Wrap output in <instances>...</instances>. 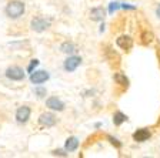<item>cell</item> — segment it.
I'll return each mask as SVG.
<instances>
[{"label":"cell","instance_id":"1","mask_svg":"<svg viewBox=\"0 0 160 158\" xmlns=\"http://www.w3.org/2000/svg\"><path fill=\"white\" fill-rule=\"evenodd\" d=\"M24 13V4L19 0H12L6 6V14L10 19H17Z\"/></svg>","mask_w":160,"mask_h":158},{"label":"cell","instance_id":"2","mask_svg":"<svg viewBox=\"0 0 160 158\" xmlns=\"http://www.w3.org/2000/svg\"><path fill=\"white\" fill-rule=\"evenodd\" d=\"M6 77L13 80V81H20V80L24 79V71L19 66H12L6 70Z\"/></svg>","mask_w":160,"mask_h":158},{"label":"cell","instance_id":"3","mask_svg":"<svg viewBox=\"0 0 160 158\" xmlns=\"http://www.w3.org/2000/svg\"><path fill=\"white\" fill-rule=\"evenodd\" d=\"M32 29L34 30V31H37V33H40V31H44V30H47L50 27V22L46 19H42V17H36V19L32 20Z\"/></svg>","mask_w":160,"mask_h":158},{"label":"cell","instance_id":"4","mask_svg":"<svg viewBox=\"0 0 160 158\" xmlns=\"http://www.w3.org/2000/svg\"><path fill=\"white\" fill-rule=\"evenodd\" d=\"M46 80H49V73L44 71V70L34 71V73H32V76H30V81L33 83V84H42V83H44Z\"/></svg>","mask_w":160,"mask_h":158},{"label":"cell","instance_id":"5","mask_svg":"<svg viewBox=\"0 0 160 158\" xmlns=\"http://www.w3.org/2000/svg\"><path fill=\"white\" fill-rule=\"evenodd\" d=\"M80 63H82L80 57H76V56L67 57L66 61H64V70H66V71H74V70L80 66Z\"/></svg>","mask_w":160,"mask_h":158},{"label":"cell","instance_id":"6","mask_svg":"<svg viewBox=\"0 0 160 158\" xmlns=\"http://www.w3.org/2000/svg\"><path fill=\"white\" fill-rule=\"evenodd\" d=\"M46 105L52 110H56V111H63L64 110V103L60 98H57V97H50V98H47Z\"/></svg>","mask_w":160,"mask_h":158},{"label":"cell","instance_id":"7","mask_svg":"<svg viewBox=\"0 0 160 158\" xmlns=\"http://www.w3.org/2000/svg\"><path fill=\"white\" fill-rule=\"evenodd\" d=\"M39 121H40V124L46 125V127H53L56 124L57 118H56V115L52 114V113H43V114L40 115Z\"/></svg>","mask_w":160,"mask_h":158},{"label":"cell","instance_id":"8","mask_svg":"<svg viewBox=\"0 0 160 158\" xmlns=\"http://www.w3.org/2000/svg\"><path fill=\"white\" fill-rule=\"evenodd\" d=\"M30 108L27 107V105H22V107H19V110L16 111V118L19 122H26L27 120L30 118Z\"/></svg>","mask_w":160,"mask_h":158},{"label":"cell","instance_id":"9","mask_svg":"<svg viewBox=\"0 0 160 158\" xmlns=\"http://www.w3.org/2000/svg\"><path fill=\"white\" fill-rule=\"evenodd\" d=\"M104 17H106V10L103 7H94L90 12V19L93 22H102Z\"/></svg>","mask_w":160,"mask_h":158},{"label":"cell","instance_id":"10","mask_svg":"<svg viewBox=\"0 0 160 158\" xmlns=\"http://www.w3.org/2000/svg\"><path fill=\"white\" fill-rule=\"evenodd\" d=\"M116 43H117V46L120 47L122 50H130L132 47H133V40L130 39L129 36H122V37H119V39L116 40Z\"/></svg>","mask_w":160,"mask_h":158},{"label":"cell","instance_id":"11","mask_svg":"<svg viewBox=\"0 0 160 158\" xmlns=\"http://www.w3.org/2000/svg\"><path fill=\"white\" fill-rule=\"evenodd\" d=\"M149 137H150V131H149V130H146V128L137 130V131L133 134V138H134V141H139V142H142V141H146V140L149 138Z\"/></svg>","mask_w":160,"mask_h":158},{"label":"cell","instance_id":"12","mask_svg":"<svg viewBox=\"0 0 160 158\" xmlns=\"http://www.w3.org/2000/svg\"><path fill=\"white\" fill-rule=\"evenodd\" d=\"M77 147H79V140H77L76 137H70V138H67L66 145H64V148H66V151H69V152L76 151Z\"/></svg>","mask_w":160,"mask_h":158},{"label":"cell","instance_id":"13","mask_svg":"<svg viewBox=\"0 0 160 158\" xmlns=\"http://www.w3.org/2000/svg\"><path fill=\"white\" fill-rule=\"evenodd\" d=\"M60 50L63 53H66V54H74L76 53V46L73 43H70V41H66V43H63L60 46Z\"/></svg>","mask_w":160,"mask_h":158},{"label":"cell","instance_id":"14","mask_svg":"<svg viewBox=\"0 0 160 158\" xmlns=\"http://www.w3.org/2000/svg\"><path fill=\"white\" fill-rule=\"evenodd\" d=\"M114 81L123 87L129 86V80H127V77L124 76V74H122V73H116V74H114Z\"/></svg>","mask_w":160,"mask_h":158},{"label":"cell","instance_id":"15","mask_svg":"<svg viewBox=\"0 0 160 158\" xmlns=\"http://www.w3.org/2000/svg\"><path fill=\"white\" fill-rule=\"evenodd\" d=\"M127 120V117L123 114V113H120V111H116L114 113V115H113V122H114V125H120L122 122H124Z\"/></svg>","mask_w":160,"mask_h":158},{"label":"cell","instance_id":"16","mask_svg":"<svg viewBox=\"0 0 160 158\" xmlns=\"http://www.w3.org/2000/svg\"><path fill=\"white\" fill-rule=\"evenodd\" d=\"M36 94L39 97H44L46 96V90L44 89H36Z\"/></svg>","mask_w":160,"mask_h":158},{"label":"cell","instance_id":"17","mask_svg":"<svg viewBox=\"0 0 160 158\" xmlns=\"http://www.w3.org/2000/svg\"><path fill=\"white\" fill-rule=\"evenodd\" d=\"M53 154L54 155H62V157H66V152H63V151H62V150H56V151H53Z\"/></svg>","mask_w":160,"mask_h":158},{"label":"cell","instance_id":"18","mask_svg":"<svg viewBox=\"0 0 160 158\" xmlns=\"http://www.w3.org/2000/svg\"><path fill=\"white\" fill-rule=\"evenodd\" d=\"M37 64H39V61H37V60H33V61H32V64H30V67H29V71H32V69H33V67H36Z\"/></svg>","mask_w":160,"mask_h":158},{"label":"cell","instance_id":"19","mask_svg":"<svg viewBox=\"0 0 160 158\" xmlns=\"http://www.w3.org/2000/svg\"><path fill=\"white\" fill-rule=\"evenodd\" d=\"M156 14H157V17H160V6L156 9Z\"/></svg>","mask_w":160,"mask_h":158}]
</instances>
